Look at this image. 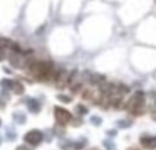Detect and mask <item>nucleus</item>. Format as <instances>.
<instances>
[{"label": "nucleus", "mask_w": 156, "mask_h": 150, "mask_svg": "<svg viewBox=\"0 0 156 150\" xmlns=\"http://www.w3.org/2000/svg\"><path fill=\"white\" fill-rule=\"evenodd\" d=\"M30 76L34 77L38 81H49V80H55L58 70L54 68L51 62H45V61H33L30 66L27 68Z\"/></svg>", "instance_id": "f257e3e1"}, {"label": "nucleus", "mask_w": 156, "mask_h": 150, "mask_svg": "<svg viewBox=\"0 0 156 150\" xmlns=\"http://www.w3.org/2000/svg\"><path fill=\"white\" fill-rule=\"evenodd\" d=\"M125 110L129 112L133 117H138L145 113V94L144 91H136L132 96L126 101Z\"/></svg>", "instance_id": "f03ea898"}, {"label": "nucleus", "mask_w": 156, "mask_h": 150, "mask_svg": "<svg viewBox=\"0 0 156 150\" xmlns=\"http://www.w3.org/2000/svg\"><path fill=\"white\" fill-rule=\"evenodd\" d=\"M54 114H55V120H56L58 126H67L69 123H71L73 120V116L69 110H66L65 107L60 106H55L54 107Z\"/></svg>", "instance_id": "7ed1b4c3"}, {"label": "nucleus", "mask_w": 156, "mask_h": 150, "mask_svg": "<svg viewBox=\"0 0 156 150\" xmlns=\"http://www.w3.org/2000/svg\"><path fill=\"white\" fill-rule=\"evenodd\" d=\"M81 95L85 101H90L92 103L97 105V106L100 105V102L103 99V94L100 92V90H93V88H83L81 91Z\"/></svg>", "instance_id": "20e7f679"}, {"label": "nucleus", "mask_w": 156, "mask_h": 150, "mask_svg": "<svg viewBox=\"0 0 156 150\" xmlns=\"http://www.w3.org/2000/svg\"><path fill=\"white\" fill-rule=\"evenodd\" d=\"M43 139H44V135H43V132L38 131V129H32V131H29L23 137L25 142H26L27 145H32V146L40 145V143L43 142Z\"/></svg>", "instance_id": "39448f33"}, {"label": "nucleus", "mask_w": 156, "mask_h": 150, "mask_svg": "<svg viewBox=\"0 0 156 150\" xmlns=\"http://www.w3.org/2000/svg\"><path fill=\"white\" fill-rule=\"evenodd\" d=\"M54 81H55V87L62 90V88H65L66 85H69V73L65 70V69H60V70H58L56 77H55Z\"/></svg>", "instance_id": "423d86ee"}, {"label": "nucleus", "mask_w": 156, "mask_h": 150, "mask_svg": "<svg viewBox=\"0 0 156 150\" xmlns=\"http://www.w3.org/2000/svg\"><path fill=\"white\" fill-rule=\"evenodd\" d=\"M140 142L145 149H155L156 148V138L155 137L144 135V137L140 138Z\"/></svg>", "instance_id": "0eeeda50"}, {"label": "nucleus", "mask_w": 156, "mask_h": 150, "mask_svg": "<svg viewBox=\"0 0 156 150\" xmlns=\"http://www.w3.org/2000/svg\"><path fill=\"white\" fill-rule=\"evenodd\" d=\"M105 81H107V80H105L104 74H99V73L90 74V79H89V83H90L92 85H99V87Z\"/></svg>", "instance_id": "6e6552de"}, {"label": "nucleus", "mask_w": 156, "mask_h": 150, "mask_svg": "<svg viewBox=\"0 0 156 150\" xmlns=\"http://www.w3.org/2000/svg\"><path fill=\"white\" fill-rule=\"evenodd\" d=\"M27 107H29V110L32 113H38L41 109V105L37 99H30V101L27 102Z\"/></svg>", "instance_id": "1a4fd4ad"}, {"label": "nucleus", "mask_w": 156, "mask_h": 150, "mask_svg": "<svg viewBox=\"0 0 156 150\" xmlns=\"http://www.w3.org/2000/svg\"><path fill=\"white\" fill-rule=\"evenodd\" d=\"M11 91H12L14 94H16V95H22V94L25 92V87L22 83L19 81H12V87H11Z\"/></svg>", "instance_id": "9d476101"}, {"label": "nucleus", "mask_w": 156, "mask_h": 150, "mask_svg": "<svg viewBox=\"0 0 156 150\" xmlns=\"http://www.w3.org/2000/svg\"><path fill=\"white\" fill-rule=\"evenodd\" d=\"M0 85L2 87H4L5 90H11V87H12V80H8V79H4L0 81Z\"/></svg>", "instance_id": "9b49d317"}, {"label": "nucleus", "mask_w": 156, "mask_h": 150, "mask_svg": "<svg viewBox=\"0 0 156 150\" xmlns=\"http://www.w3.org/2000/svg\"><path fill=\"white\" fill-rule=\"evenodd\" d=\"M76 110H77V113H80L81 116H83V114H86V113H88V107L83 106V105H81V103L76 106Z\"/></svg>", "instance_id": "f8f14e48"}, {"label": "nucleus", "mask_w": 156, "mask_h": 150, "mask_svg": "<svg viewBox=\"0 0 156 150\" xmlns=\"http://www.w3.org/2000/svg\"><path fill=\"white\" fill-rule=\"evenodd\" d=\"M58 99H59V101H62L63 103H70V102H71V96L63 95V94H59V95H58Z\"/></svg>", "instance_id": "ddd939ff"}, {"label": "nucleus", "mask_w": 156, "mask_h": 150, "mask_svg": "<svg viewBox=\"0 0 156 150\" xmlns=\"http://www.w3.org/2000/svg\"><path fill=\"white\" fill-rule=\"evenodd\" d=\"M90 121H93L94 126H99V124H101V118L97 117V116H93V117H90Z\"/></svg>", "instance_id": "4468645a"}, {"label": "nucleus", "mask_w": 156, "mask_h": 150, "mask_svg": "<svg viewBox=\"0 0 156 150\" xmlns=\"http://www.w3.org/2000/svg\"><path fill=\"white\" fill-rule=\"evenodd\" d=\"M119 127H121V128H127V127H130V123H129L127 120L119 121Z\"/></svg>", "instance_id": "2eb2a0df"}, {"label": "nucleus", "mask_w": 156, "mask_h": 150, "mask_svg": "<svg viewBox=\"0 0 156 150\" xmlns=\"http://www.w3.org/2000/svg\"><path fill=\"white\" fill-rule=\"evenodd\" d=\"M14 118H19V124H22L25 120H26L25 116H19V114H14Z\"/></svg>", "instance_id": "dca6fc26"}, {"label": "nucleus", "mask_w": 156, "mask_h": 150, "mask_svg": "<svg viewBox=\"0 0 156 150\" xmlns=\"http://www.w3.org/2000/svg\"><path fill=\"white\" fill-rule=\"evenodd\" d=\"M4 58H5V52H4V50L0 48V61H3Z\"/></svg>", "instance_id": "f3484780"}, {"label": "nucleus", "mask_w": 156, "mask_h": 150, "mask_svg": "<svg viewBox=\"0 0 156 150\" xmlns=\"http://www.w3.org/2000/svg\"><path fill=\"white\" fill-rule=\"evenodd\" d=\"M105 148H107V149H112L114 145H112V143H110V142H105Z\"/></svg>", "instance_id": "a211bd4d"}, {"label": "nucleus", "mask_w": 156, "mask_h": 150, "mask_svg": "<svg viewBox=\"0 0 156 150\" xmlns=\"http://www.w3.org/2000/svg\"><path fill=\"white\" fill-rule=\"evenodd\" d=\"M16 150H30V149L26 148V146H18V148H16Z\"/></svg>", "instance_id": "6ab92c4d"}, {"label": "nucleus", "mask_w": 156, "mask_h": 150, "mask_svg": "<svg viewBox=\"0 0 156 150\" xmlns=\"http://www.w3.org/2000/svg\"><path fill=\"white\" fill-rule=\"evenodd\" d=\"M108 135H112L114 137V135H115V131H108Z\"/></svg>", "instance_id": "aec40b11"}, {"label": "nucleus", "mask_w": 156, "mask_h": 150, "mask_svg": "<svg viewBox=\"0 0 156 150\" xmlns=\"http://www.w3.org/2000/svg\"><path fill=\"white\" fill-rule=\"evenodd\" d=\"M127 150H138V149H137V148H129Z\"/></svg>", "instance_id": "412c9836"}, {"label": "nucleus", "mask_w": 156, "mask_h": 150, "mask_svg": "<svg viewBox=\"0 0 156 150\" xmlns=\"http://www.w3.org/2000/svg\"><path fill=\"white\" fill-rule=\"evenodd\" d=\"M89 150H100V149H99V148H90Z\"/></svg>", "instance_id": "4be33fe9"}, {"label": "nucleus", "mask_w": 156, "mask_h": 150, "mask_svg": "<svg viewBox=\"0 0 156 150\" xmlns=\"http://www.w3.org/2000/svg\"><path fill=\"white\" fill-rule=\"evenodd\" d=\"M0 127H2V120H0Z\"/></svg>", "instance_id": "5701e85b"}, {"label": "nucleus", "mask_w": 156, "mask_h": 150, "mask_svg": "<svg viewBox=\"0 0 156 150\" xmlns=\"http://www.w3.org/2000/svg\"><path fill=\"white\" fill-rule=\"evenodd\" d=\"M0 142H2V139H0Z\"/></svg>", "instance_id": "b1692460"}]
</instances>
